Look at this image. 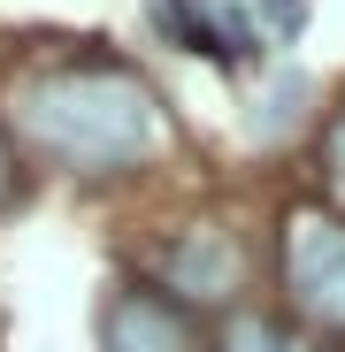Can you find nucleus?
<instances>
[{
    "label": "nucleus",
    "instance_id": "f257e3e1",
    "mask_svg": "<svg viewBox=\"0 0 345 352\" xmlns=\"http://www.w3.org/2000/svg\"><path fill=\"white\" fill-rule=\"evenodd\" d=\"M8 131L70 176H123L161 153V107L123 54H62L8 77Z\"/></svg>",
    "mask_w": 345,
    "mask_h": 352
},
{
    "label": "nucleus",
    "instance_id": "f03ea898",
    "mask_svg": "<svg viewBox=\"0 0 345 352\" xmlns=\"http://www.w3.org/2000/svg\"><path fill=\"white\" fill-rule=\"evenodd\" d=\"M284 291L307 322L345 337V214L300 207L284 222Z\"/></svg>",
    "mask_w": 345,
    "mask_h": 352
},
{
    "label": "nucleus",
    "instance_id": "7ed1b4c3",
    "mask_svg": "<svg viewBox=\"0 0 345 352\" xmlns=\"http://www.w3.org/2000/svg\"><path fill=\"white\" fill-rule=\"evenodd\" d=\"M154 276H161V291L177 307H230L246 291V245L230 238L222 222H185L177 238L161 245Z\"/></svg>",
    "mask_w": 345,
    "mask_h": 352
},
{
    "label": "nucleus",
    "instance_id": "20e7f679",
    "mask_svg": "<svg viewBox=\"0 0 345 352\" xmlns=\"http://www.w3.org/2000/svg\"><path fill=\"white\" fill-rule=\"evenodd\" d=\"M100 337H107V352H200L185 307L161 299V291H123V299L107 307Z\"/></svg>",
    "mask_w": 345,
    "mask_h": 352
},
{
    "label": "nucleus",
    "instance_id": "39448f33",
    "mask_svg": "<svg viewBox=\"0 0 345 352\" xmlns=\"http://www.w3.org/2000/svg\"><path fill=\"white\" fill-rule=\"evenodd\" d=\"M161 23L177 31L192 54H215V62H230V54L246 46V23H238V16H222L215 0H161Z\"/></svg>",
    "mask_w": 345,
    "mask_h": 352
},
{
    "label": "nucleus",
    "instance_id": "423d86ee",
    "mask_svg": "<svg viewBox=\"0 0 345 352\" xmlns=\"http://www.w3.org/2000/svg\"><path fill=\"white\" fill-rule=\"evenodd\" d=\"M222 352H315L307 337H292L284 322H269V314H238L222 329Z\"/></svg>",
    "mask_w": 345,
    "mask_h": 352
},
{
    "label": "nucleus",
    "instance_id": "0eeeda50",
    "mask_svg": "<svg viewBox=\"0 0 345 352\" xmlns=\"http://www.w3.org/2000/svg\"><path fill=\"white\" fill-rule=\"evenodd\" d=\"M300 100H307V85H300V77H284V85L269 92V115H253V131H261V138H284V131L300 123Z\"/></svg>",
    "mask_w": 345,
    "mask_h": 352
},
{
    "label": "nucleus",
    "instance_id": "6e6552de",
    "mask_svg": "<svg viewBox=\"0 0 345 352\" xmlns=\"http://www.w3.org/2000/svg\"><path fill=\"white\" fill-rule=\"evenodd\" d=\"M322 168H330V184L345 192V107H337L330 123H322Z\"/></svg>",
    "mask_w": 345,
    "mask_h": 352
},
{
    "label": "nucleus",
    "instance_id": "1a4fd4ad",
    "mask_svg": "<svg viewBox=\"0 0 345 352\" xmlns=\"http://www.w3.org/2000/svg\"><path fill=\"white\" fill-rule=\"evenodd\" d=\"M8 192H16V161H8V146H0V207H8Z\"/></svg>",
    "mask_w": 345,
    "mask_h": 352
}]
</instances>
